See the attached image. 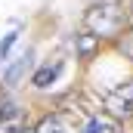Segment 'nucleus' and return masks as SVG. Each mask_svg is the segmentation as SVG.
Instances as JSON below:
<instances>
[{
    "label": "nucleus",
    "mask_w": 133,
    "mask_h": 133,
    "mask_svg": "<svg viewBox=\"0 0 133 133\" xmlns=\"http://www.w3.org/2000/svg\"><path fill=\"white\" fill-rule=\"evenodd\" d=\"M127 22H130V16H127V9H124L118 0L93 3V6L87 9V16H84L87 31H93L99 40H115V37H121L124 28H127Z\"/></svg>",
    "instance_id": "f257e3e1"
},
{
    "label": "nucleus",
    "mask_w": 133,
    "mask_h": 133,
    "mask_svg": "<svg viewBox=\"0 0 133 133\" xmlns=\"http://www.w3.org/2000/svg\"><path fill=\"white\" fill-rule=\"evenodd\" d=\"M102 102H105V115H111L118 121H130L133 118V96L130 93L108 90V93H102Z\"/></svg>",
    "instance_id": "f03ea898"
},
{
    "label": "nucleus",
    "mask_w": 133,
    "mask_h": 133,
    "mask_svg": "<svg viewBox=\"0 0 133 133\" xmlns=\"http://www.w3.org/2000/svg\"><path fill=\"white\" fill-rule=\"evenodd\" d=\"M84 133H121V121L105 111H96L84 121Z\"/></svg>",
    "instance_id": "7ed1b4c3"
},
{
    "label": "nucleus",
    "mask_w": 133,
    "mask_h": 133,
    "mask_svg": "<svg viewBox=\"0 0 133 133\" xmlns=\"http://www.w3.org/2000/svg\"><path fill=\"white\" fill-rule=\"evenodd\" d=\"M62 68H65V62H62V59H53V62H46L43 68H37V71H34L31 84L37 87V90H46V87H53V84L59 81Z\"/></svg>",
    "instance_id": "20e7f679"
},
{
    "label": "nucleus",
    "mask_w": 133,
    "mask_h": 133,
    "mask_svg": "<svg viewBox=\"0 0 133 133\" xmlns=\"http://www.w3.org/2000/svg\"><path fill=\"white\" fill-rule=\"evenodd\" d=\"M31 65H34V50H25V53H22V56H19L12 65L6 68L3 84H6V87H16V84H19V77H25V74L31 71Z\"/></svg>",
    "instance_id": "39448f33"
},
{
    "label": "nucleus",
    "mask_w": 133,
    "mask_h": 133,
    "mask_svg": "<svg viewBox=\"0 0 133 133\" xmlns=\"http://www.w3.org/2000/svg\"><path fill=\"white\" fill-rule=\"evenodd\" d=\"M99 46H102V40L93 31H77L74 34V53H77V59H84V62L93 59L99 53Z\"/></svg>",
    "instance_id": "423d86ee"
},
{
    "label": "nucleus",
    "mask_w": 133,
    "mask_h": 133,
    "mask_svg": "<svg viewBox=\"0 0 133 133\" xmlns=\"http://www.w3.org/2000/svg\"><path fill=\"white\" fill-rule=\"evenodd\" d=\"M34 133H68V127H65V121H62L59 115H46V118L37 124Z\"/></svg>",
    "instance_id": "0eeeda50"
},
{
    "label": "nucleus",
    "mask_w": 133,
    "mask_h": 133,
    "mask_svg": "<svg viewBox=\"0 0 133 133\" xmlns=\"http://www.w3.org/2000/svg\"><path fill=\"white\" fill-rule=\"evenodd\" d=\"M16 37H19V31H9L0 40V62H6V56H9V50H12V43H16Z\"/></svg>",
    "instance_id": "6e6552de"
},
{
    "label": "nucleus",
    "mask_w": 133,
    "mask_h": 133,
    "mask_svg": "<svg viewBox=\"0 0 133 133\" xmlns=\"http://www.w3.org/2000/svg\"><path fill=\"white\" fill-rule=\"evenodd\" d=\"M118 46H121V53L133 62V31H124V37H121V43H118Z\"/></svg>",
    "instance_id": "1a4fd4ad"
},
{
    "label": "nucleus",
    "mask_w": 133,
    "mask_h": 133,
    "mask_svg": "<svg viewBox=\"0 0 133 133\" xmlns=\"http://www.w3.org/2000/svg\"><path fill=\"white\" fill-rule=\"evenodd\" d=\"M127 16H130V22H133V6H130V9H127Z\"/></svg>",
    "instance_id": "9d476101"
},
{
    "label": "nucleus",
    "mask_w": 133,
    "mask_h": 133,
    "mask_svg": "<svg viewBox=\"0 0 133 133\" xmlns=\"http://www.w3.org/2000/svg\"><path fill=\"white\" fill-rule=\"evenodd\" d=\"M93 3H108V0H93Z\"/></svg>",
    "instance_id": "9b49d317"
}]
</instances>
